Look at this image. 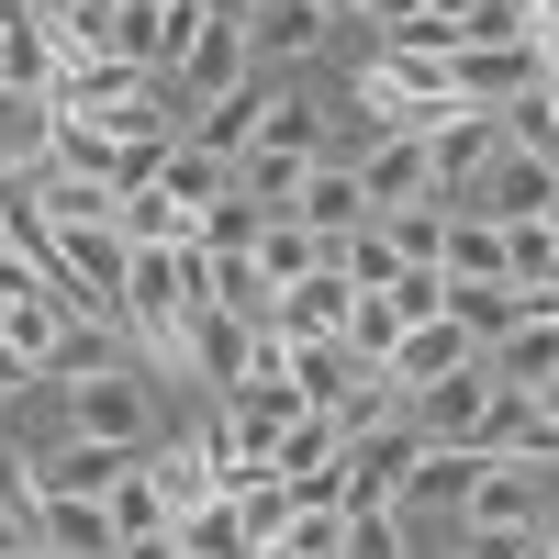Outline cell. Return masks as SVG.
Instances as JSON below:
<instances>
[{"label": "cell", "mask_w": 559, "mask_h": 559, "mask_svg": "<svg viewBox=\"0 0 559 559\" xmlns=\"http://www.w3.org/2000/svg\"><path fill=\"white\" fill-rule=\"evenodd\" d=\"M68 426L79 437H102V448H157V369H90V381H68Z\"/></svg>", "instance_id": "1"}, {"label": "cell", "mask_w": 559, "mask_h": 559, "mask_svg": "<svg viewBox=\"0 0 559 559\" xmlns=\"http://www.w3.org/2000/svg\"><path fill=\"white\" fill-rule=\"evenodd\" d=\"M414 459H426V437H414V426H369V437H347V459H336V503H347V515H403Z\"/></svg>", "instance_id": "2"}, {"label": "cell", "mask_w": 559, "mask_h": 559, "mask_svg": "<svg viewBox=\"0 0 559 559\" xmlns=\"http://www.w3.org/2000/svg\"><path fill=\"white\" fill-rule=\"evenodd\" d=\"M247 358H258V324H247V313H224V302L179 313V347H168V369H191V381H202L213 403L247 381Z\"/></svg>", "instance_id": "3"}, {"label": "cell", "mask_w": 559, "mask_h": 559, "mask_svg": "<svg viewBox=\"0 0 559 559\" xmlns=\"http://www.w3.org/2000/svg\"><path fill=\"white\" fill-rule=\"evenodd\" d=\"M448 102L459 112H515V102H537V34L526 45H459V57H448Z\"/></svg>", "instance_id": "4"}, {"label": "cell", "mask_w": 559, "mask_h": 559, "mask_svg": "<svg viewBox=\"0 0 559 559\" xmlns=\"http://www.w3.org/2000/svg\"><path fill=\"white\" fill-rule=\"evenodd\" d=\"M134 459H146V448H102V437H57V448H34V503H102L123 471H134Z\"/></svg>", "instance_id": "5"}, {"label": "cell", "mask_w": 559, "mask_h": 559, "mask_svg": "<svg viewBox=\"0 0 559 559\" xmlns=\"http://www.w3.org/2000/svg\"><path fill=\"white\" fill-rule=\"evenodd\" d=\"M191 34H202L191 0H123V12H112V57H123V68H146V79H179Z\"/></svg>", "instance_id": "6"}, {"label": "cell", "mask_w": 559, "mask_h": 559, "mask_svg": "<svg viewBox=\"0 0 559 559\" xmlns=\"http://www.w3.org/2000/svg\"><path fill=\"white\" fill-rule=\"evenodd\" d=\"M537 471H515V459H481L471 492H459V537H537Z\"/></svg>", "instance_id": "7"}, {"label": "cell", "mask_w": 559, "mask_h": 559, "mask_svg": "<svg viewBox=\"0 0 559 559\" xmlns=\"http://www.w3.org/2000/svg\"><path fill=\"white\" fill-rule=\"evenodd\" d=\"M481 414H492V369H448V381L403 392V426L426 437V448H471V437H481Z\"/></svg>", "instance_id": "8"}, {"label": "cell", "mask_w": 559, "mask_h": 559, "mask_svg": "<svg viewBox=\"0 0 559 559\" xmlns=\"http://www.w3.org/2000/svg\"><path fill=\"white\" fill-rule=\"evenodd\" d=\"M336 459H347V437L324 426V414H292V426L269 437V481L292 503H336Z\"/></svg>", "instance_id": "9"}, {"label": "cell", "mask_w": 559, "mask_h": 559, "mask_svg": "<svg viewBox=\"0 0 559 559\" xmlns=\"http://www.w3.org/2000/svg\"><path fill=\"white\" fill-rule=\"evenodd\" d=\"M358 202H369V213L437 202V157H426V134H369V146H358Z\"/></svg>", "instance_id": "10"}, {"label": "cell", "mask_w": 559, "mask_h": 559, "mask_svg": "<svg viewBox=\"0 0 559 559\" xmlns=\"http://www.w3.org/2000/svg\"><path fill=\"white\" fill-rule=\"evenodd\" d=\"M347 313H358V292L336 269H313V280H292V292L269 302V336L280 347H347Z\"/></svg>", "instance_id": "11"}, {"label": "cell", "mask_w": 559, "mask_h": 559, "mask_svg": "<svg viewBox=\"0 0 559 559\" xmlns=\"http://www.w3.org/2000/svg\"><path fill=\"white\" fill-rule=\"evenodd\" d=\"M392 392H426V381H448V369H481V336H471V324H403V336H392Z\"/></svg>", "instance_id": "12"}, {"label": "cell", "mask_w": 559, "mask_h": 559, "mask_svg": "<svg viewBox=\"0 0 559 559\" xmlns=\"http://www.w3.org/2000/svg\"><path fill=\"white\" fill-rule=\"evenodd\" d=\"M79 302H57V292H23V302H0V347H12L23 369H34V381H45V369H57L68 358V336H79Z\"/></svg>", "instance_id": "13"}, {"label": "cell", "mask_w": 559, "mask_h": 559, "mask_svg": "<svg viewBox=\"0 0 559 559\" xmlns=\"http://www.w3.org/2000/svg\"><path fill=\"white\" fill-rule=\"evenodd\" d=\"M236 79H258V45H247V23H202L191 34V57H179V102H224V90H236Z\"/></svg>", "instance_id": "14"}, {"label": "cell", "mask_w": 559, "mask_h": 559, "mask_svg": "<svg viewBox=\"0 0 559 559\" xmlns=\"http://www.w3.org/2000/svg\"><path fill=\"white\" fill-rule=\"evenodd\" d=\"M426 157H437V191L459 202V191L503 157V123H492V112H437V123H426Z\"/></svg>", "instance_id": "15"}, {"label": "cell", "mask_w": 559, "mask_h": 559, "mask_svg": "<svg viewBox=\"0 0 559 559\" xmlns=\"http://www.w3.org/2000/svg\"><path fill=\"white\" fill-rule=\"evenodd\" d=\"M481 369H492V392H537V381H559V313H515V324L481 347Z\"/></svg>", "instance_id": "16"}, {"label": "cell", "mask_w": 559, "mask_h": 559, "mask_svg": "<svg viewBox=\"0 0 559 559\" xmlns=\"http://www.w3.org/2000/svg\"><path fill=\"white\" fill-rule=\"evenodd\" d=\"M471 459H515V471H537V459H559V426L537 414V392H492V414H481Z\"/></svg>", "instance_id": "17"}, {"label": "cell", "mask_w": 559, "mask_h": 559, "mask_svg": "<svg viewBox=\"0 0 559 559\" xmlns=\"http://www.w3.org/2000/svg\"><path fill=\"white\" fill-rule=\"evenodd\" d=\"M292 224L302 236H324V258H336L358 224H369V202H358V168H336V157H313V179H302V202H292Z\"/></svg>", "instance_id": "18"}, {"label": "cell", "mask_w": 559, "mask_h": 559, "mask_svg": "<svg viewBox=\"0 0 559 559\" xmlns=\"http://www.w3.org/2000/svg\"><path fill=\"white\" fill-rule=\"evenodd\" d=\"M0 79L34 90V102H57V79H68V57H57V34H45L34 0H12V23H0Z\"/></svg>", "instance_id": "19"}, {"label": "cell", "mask_w": 559, "mask_h": 559, "mask_svg": "<svg viewBox=\"0 0 559 559\" xmlns=\"http://www.w3.org/2000/svg\"><path fill=\"white\" fill-rule=\"evenodd\" d=\"M258 123H269V68H258V79H236L224 102H202V112H191V146H213L224 168H236V157L258 146Z\"/></svg>", "instance_id": "20"}, {"label": "cell", "mask_w": 559, "mask_h": 559, "mask_svg": "<svg viewBox=\"0 0 559 559\" xmlns=\"http://www.w3.org/2000/svg\"><path fill=\"white\" fill-rule=\"evenodd\" d=\"M45 146H57V102L0 79V179H45Z\"/></svg>", "instance_id": "21"}, {"label": "cell", "mask_w": 559, "mask_h": 559, "mask_svg": "<svg viewBox=\"0 0 559 559\" xmlns=\"http://www.w3.org/2000/svg\"><path fill=\"white\" fill-rule=\"evenodd\" d=\"M157 202H168V213H191V224H202L213 202H236V168H224L213 146H191V134H179V146H168V168H157Z\"/></svg>", "instance_id": "22"}, {"label": "cell", "mask_w": 559, "mask_h": 559, "mask_svg": "<svg viewBox=\"0 0 559 559\" xmlns=\"http://www.w3.org/2000/svg\"><path fill=\"white\" fill-rule=\"evenodd\" d=\"M324 34H336V12H313V0H258V12H247L258 68H269V57H280V68H292V57H313Z\"/></svg>", "instance_id": "23"}, {"label": "cell", "mask_w": 559, "mask_h": 559, "mask_svg": "<svg viewBox=\"0 0 559 559\" xmlns=\"http://www.w3.org/2000/svg\"><path fill=\"white\" fill-rule=\"evenodd\" d=\"M34 548H57V559H112V515L102 503H34Z\"/></svg>", "instance_id": "24"}, {"label": "cell", "mask_w": 559, "mask_h": 559, "mask_svg": "<svg viewBox=\"0 0 559 559\" xmlns=\"http://www.w3.org/2000/svg\"><path fill=\"white\" fill-rule=\"evenodd\" d=\"M302 179H313V157H280V146H247V157H236V202H258V213L280 224V213L302 202Z\"/></svg>", "instance_id": "25"}, {"label": "cell", "mask_w": 559, "mask_h": 559, "mask_svg": "<svg viewBox=\"0 0 559 559\" xmlns=\"http://www.w3.org/2000/svg\"><path fill=\"white\" fill-rule=\"evenodd\" d=\"M258 559H347V503H292Z\"/></svg>", "instance_id": "26"}, {"label": "cell", "mask_w": 559, "mask_h": 559, "mask_svg": "<svg viewBox=\"0 0 559 559\" xmlns=\"http://www.w3.org/2000/svg\"><path fill=\"white\" fill-rule=\"evenodd\" d=\"M247 258H258L269 302H280V292H292V280H313V269H324V236H302V224L280 213V224H258V247H247Z\"/></svg>", "instance_id": "27"}, {"label": "cell", "mask_w": 559, "mask_h": 559, "mask_svg": "<svg viewBox=\"0 0 559 559\" xmlns=\"http://www.w3.org/2000/svg\"><path fill=\"white\" fill-rule=\"evenodd\" d=\"M437 280H503V224L459 213L448 202V247H437Z\"/></svg>", "instance_id": "28"}, {"label": "cell", "mask_w": 559, "mask_h": 559, "mask_svg": "<svg viewBox=\"0 0 559 559\" xmlns=\"http://www.w3.org/2000/svg\"><path fill=\"white\" fill-rule=\"evenodd\" d=\"M515 313H526V292H515V280H448V324H471L481 347H492Z\"/></svg>", "instance_id": "29"}, {"label": "cell", "mask_w": 559, "mask_h": 559, "mask_svg": "<svg viewBox=\"0 0 559 559\" xmlns=\"http://www.w3.org/2000/svg\"><path fill=\"white\" fill-rule=\"evenodd\" d=\"M102 515H112V537H168V492H157V471L134 459V471L102 492Z\"/></svg>", "instance_id": "30"}, {"label": "cell", "mask_w": 559, "mask_h": 559, "mask_svg": "<svg viewBox=\"0 0 559 559\" xmlns=\"http://www.w3.org/2000/svg\"><path fill=\"white\" fill-rule=\"evenodd\" d=\"M369 224L392 236L403 269H437V247H448V191H437V202H403V213H369Z\"/></svg>", "instance_id": "31"}, {"label": "cell", "mask_w": 559, "mask_h": 559, "mask_svg": "<svg viewBox=\"0 0 559 559\" xmlns=\"http://www.w3.org/2000/svg\"><path fill=\"white\" fill-rule=\"evenodd\" d=\"M503 280H515V292H548V280H559V213L503 224Z\"/></svg>", "instance_id": "32"}, {"label": "cell", "mask_w": 559, "mask_h": 559, "mask_svg": "<svg viewBox=\"0 0 559 559\" xmlns=\"http://www.w3.org/2000/svg\"><path fill=\"white\" fill-rule=\"evenodd\" d=\"M258 146H280V157H324V112L302 102V90H269V123H258Z\"/></svg>", "instance_id": "33"}, {"label": "cell", "mask_w": 559, "mask_h": 559, "mask_svg": "<svg viewBox=\"0 0 559 559\" xmlns=\"http://www.w3.org/2000/svg\"><path fill=\"white\" fill-rule=\"evenodd\" d=\"M471 471H481L471 448H426V459H414V481H403V503H448V515H459V492H471Z\"/></svg>", "instance_id": "34"}, {"label": "cell", "mask_w": 559, "mask_h": 559, "mask_svg": "<svg viewBox=\"0 0 559 559\" xmlns=\"http://www.w3.org/2000/svg\"><path fill=\"white\" fill-rule=\"evenodd\" d=\"M324 269H336L347 292H392V269H403V258H392V236H381V224H358V236L324 258Z\"/></svg>", "instance_id": "35"}, {"label": "cell", "mask_w": 559, "mask_h": 559, "mask_svg": "<svg viewBox=\"0 0 559 559\" xmlns=\"http://www.w3.org/2000/svg\"><path fill=\"white\" fill-rule=\"evenodd\" d=\"M213 302L247 313V324H269V280H258V258H213Z\"/></svg>", "instance_id": "36"}, {"label": "cell", "mask_w": 559, "mask_h": 559, "mask_svg": "<svg viewBox=\"0 0 559 559\" xmlns=\"http://www.w3.org/2000/svg\"><path fill=\"white\" fill-rule=\"evenodd\" d=\"M381 302H392L403 324H437V313H448V280H437V269H392V292H381Z\"/></svg>", "instance_id": "37"}, {"label": "cell", "mask_w": 559, "mask_h": 559, "mask_svg": "<svg viewBox=\"0 0 559 559\" xmlns=\"http://www.w3.org/2000/svg\"><path fill=\"white\" fill-rule=\"evenodd\" d=\"M347 559H403V515H347Z\"/></svg>", "instance_id": "38"}, {"label": "cell", "mask_w": 559, "mask_h": 559, "mask_svg": "<svg viewBox=\"0 0 559 559\" xmlns=\"http://www.w3.org/2000/svg\"><path fill=\"white\" fill-rule=\"evenodd\" d=\"M459 559H537V537H459Z\"/></svg>", "instance_id": "39"}, {"label": "cell", "mask_w": 559, "mask_h": 559, "mask_svg": "<svg viewBox=\"0 0 559 559\" xmlns=\"http://www.w3.org/2000/svg\"><path fill=\"white\" fill-rule=\"evenodd\" d=\"M112 559H179V537H123Z\"/></svg>", "instance_id": "40"}, {"label": "cell", "mask_w": 559, "mask_h": 559, "mask_svg": "<svg viewBox=\"0 0 559 559\" xmlns=\"http://www.w3.org/2000/svg\"><path fill=\"white\" fill-rule=\"evenodd\" d=\"M537 559H559V492L537 503Z\"/></svg>", "instance_id": "41"}, {"label": "cell", "mask_w": 559, "mask_h": 559, "mask_svg": "<svg viewBox=\"0 0 559 559\" xmlns=\"http://www.w3.org/2000/svg\"><path fill=\"white\" fill-rule=\"evenodd\" d=\"M191 12H202V23H247L258 0H191Z\"/></svg>", "instance_id": "42"}, {"label": "cell", "mask_w": 559, "mask_h": 559, "mask_svg": "<svg viewBox=\"0 0 559 559\" xmlns=\"http://www.w3.org/2000/svg\"><path fill=\"white\" fill-rule=\"evenodd\" d=\"M12 392H34V369H23L12 347H0V403H12Z\"/></svg>", "instance_id": "43"}, {"label": "cell", "mask_w": 559, "mask_h": 559, "mask_svg": "<svg viewBox=\"0 0 559 559\" xmlns=\"http://www.w3.org/2000/svg\"><path fill=\"white\" fill-rule=\"evenodd\" d=\"M537 157H548V179H559V112H548V134H537Z\"/></svg>", "instance_id": "44"}, {"label": "cell", "mask_w": 559, "mask_h": 559, "mask_svg": "<svg viewBox=\"0 0 559 559\" xmlns=\"http://www.w3.org/2000/svg\"><path fill=\"white\" fill-rule=\"evenodd\" d=\"M537 414H548V426H559V381H537Z\"/></svg>", "instance_id": "45"}, {"label": "cell", "mask_w": 559, "mask_h": 559, "mask_svg": "<svg viewBox=\"0 0 559 559\" xmlns=\"http://www.w3.org/2000/svg\"><path fill=\"white\" fill-rule=\"evenodd\" d=\"M0 559H57V548H34V537H23V548H0Z\"/></svg>", "instance_id": "46"}, {"label": "cell", "mask_w": 559, "mask_h": 559, "mask_svg": "<svg viewBox=\"0 0 559 559\" xmlns=\"http://www.w3.org/2000/svg\"><path fill=\"white\" fill-rule=\"evenodd\" d=\"M179 559H191V548H179Z\"/></svg>", "instance_id": "47"}]
</instances>
